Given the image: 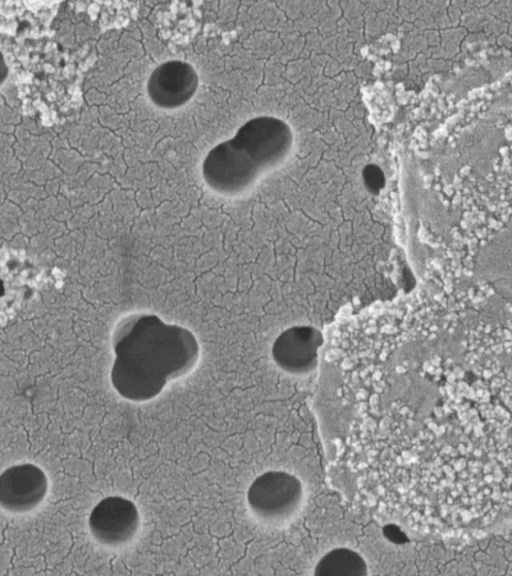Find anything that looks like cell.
<instances>
[{
  "label": "cell",
  "mask_w": 512,
  "mask_h": 576,
  "mask_svg": "<svg viewBox=\"0 0 512 576\" xmlns=\"http://www.w3.org/2000/svg\"><path fill=\"white\" fill-rule=\"evenodd\" d=\"M111 344L115 353L111 384L121 397L134 402L157 397L168 382L188 374L200 355L190 330L152 314L122 318Z\"/></svg>",
  "instance_id": "6da1fadb"
},
{
  "label": "cell",
  "mask_w": 512,
  "mask_h": 576,
  "mask_svg": "<svg viewBox=\"0 0 512 576\" xmlns=\"http://www.w3.org/2000/svg\"><path fill=\"white\" fill-rule=\"evenodd\" d=\"M246 499L250 510L257 517L270 521L284 520L299 509L303 487L295 475L270 470L252 481Z\"/></svg>",
  "instance_id": "7a4b0ae2"
},
{
  "label": "cell",
  "mask_w": 512,
  "mask_h": 576,
  "mask_svg": "<svg viewBox=\"0 0 512 576\" xmlns=\"http://www.w3.org/2000/svg\"><path fill=\"white\" fill-rule=\"evenodd\" d=\"M262 171L233 140L219 143L206 155L202 175L206 184L221 194H237L250 187Z\"/></svg>",
  "instance_id": "3957f363"
},
{
  "label": "cell",
  "mask_w": 512,
  "mask_h": 576,
  "mask_svg": "<svg viewBox=\"0 0 512 576\" xmlns=\"http://www.w3.org/2000/svg\"><path fill=\"white\" fill-rule=\"evenodd\" d=\"M232 139L263 172L285 158L293 137L288 124L281 119L261 116L243 124Z\"/></svg>",
  "instance_id": "277c9868"
},
{
  "label": "cell",
  "mask_w": 512,
  "mask_h": 576,
  "mask_svg": "<svg viewBox=\"0 0 512 576\" xmlns=\"http://www.w3.org/2000/svg\"><path fill=\"white\" fill-rule=\"evenodd\" d=\"M140 526L136 504L121 496L101 499L91 510L88 527L92 537L100 544L118 547L130 542Z\"/></svg>",
  "instance_id": "5b68a950"
},
{
  "label": "cell",
  "mask_w": 512,
  "mask_h": 576,
  "mask_svg": "<svg viewBox=\"0 0 512 576\" xmlns=\"http://www.w3.org/2000/svg\"><path fill=\"white\" fill-rule=\"evenodd\" d=\"M323 341L322 333L315 327H289L275 338L271 348L272 359L288 374H308L317 366Z\"/></svg>",
  "instance_id": "8992f818"
},
{
  "label": "cell",
  "mask_w": 512,
  "mask_h": 576,
  "mask_svg": "<svg viewBox=\"0 0 512 576\" xmlns=\"http://www.w3.org/2000/svg\"><path fill=\"white\" fill-rule=\"evenodd\" d=\"M48 492V478L35 464L21 463L6 468L0 476V505L11 513L38 507Z\"/></svg>",
  "instance_id": "52a82bcc"
},
{
  "label": "cell",
  "mask_w": 512,
  "mask_h": 576,
  "mask_svg": "<svg viewBox=\"0 0 512 576\" xmlns=\"http://www.w3.org/2000/svg\"><path fill=\"white\" fill-rule=\"evenodd\" d=\"M197 87L198 75L192 65L181 60H169L151 72L147 94L157 107L175 109L186 104Z\"/></svg>",
  "instance_id": "ba28073f"
},
{
  "label": "cell",
  "mask_w": 512,
  "mask_h": 576,
  "mask_svg": "<svg viewBox=\"0 0 512 576\" xmlns=\"http://www.w3.org/2000/svg\"><path fill=\"white\" fill-rule=\"evenodd\" d=\"M314 576H366L368 566L355 550L337 547L324 554L314 567Z\"/></svg>",
  "instance_id": "9c48e42d"
},
{
  "label": "cell",
  "mask_w": 512,
  "mask_h": 576,
  "mask_svg": "<svg viewBox=\"0 0 512 576\" xmlns=\"http://www.w3.org/2000/svg\"><path fill=\"white\" fill-rule=\"evenodd\" d=\"M363 181L366 188L375 194L380 192L385 184L384 174L375 164H369L363 169Z\"/></svg>",
  "instance_id": "30bf717a"
}]
</instances>
